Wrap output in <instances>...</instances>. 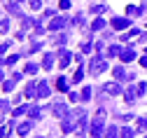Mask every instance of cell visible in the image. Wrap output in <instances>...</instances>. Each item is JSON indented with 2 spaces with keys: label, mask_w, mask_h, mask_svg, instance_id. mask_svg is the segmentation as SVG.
Listing matches in <instances>:
<instances>
[{
  "label": "cell",
  "mask_w": 147,
  "mask_h": 138,
  "mask_svg": "<svg viewBox=\"0 0 147 138\" xmlns=\"http://www.w3.org/2000/svg\"><path fill=\"white\" fill-rule=\"evenodd\" d=\"M82 117H84V110H82V108H75V110H70V112L63 117V131H65V133L75 131Z\"/></svg>",
  "instance_id": "cell-1"
},
{
  "label": "cell",
  "mask_w": 147,
  "mask_h": 138,
  "mask_svg": "<svg viewBox=\"0 0 147 138\" xmlns=\"http://www.w3.org/2000/svg\"><path fill=\"white\" fill-rule=\"evenodd\" d=\"M107 68V61H105V56H94L91 58V63H89V73L91 75H98Z\"/></svg>",
  "instance_id": "cell-2"
},
{
  "label": "cell",
  "mask_w": 147,
  "mask_h": 138,
  "mask_svg": "<svg viewBox=\"0 0 147 138\" xmlns=\"http://www.w3.org/2000/svg\"><path fill=\"white\" fill-rule=\"evenodd\" d=\"M51 112H54V115H56V117H59V120H63V117L68 115V105H65L63 101H56V103H54V105H51Z\"/></svg>",
  "instance_id": "cell-3"
},
{
  "label": "cell",
  "mask_w": 147,
  "mask_h": 138,
  "mask_svg": "<svg viewBox=\"0 0 147 138\" xmlns=\"http://www.w3.org/2000/svg\"><path fill=\"white\" fill-rule=\"evenodd\" d=\"M103 94H110V96H117V94H121L119 82H105V84H103Z\"/></svg>",
  "instance_id": "cell-4"
},
{
  "label": "cell",
  "mask_w": 147,
  "mask_h": 138,
  "mask_svg": "<svg viewBox=\"0 0 147 138\" xmlns=\"http://www.w3.org/2000/svg\"><path fill=\"white\" fill-rule=\"evenodd\" d=\"M128 26H131V19H126V16L112 19V28H115V31H124V28H128Z\"/></svg>",
  "instance_id": "cell-5"
},
{
  "label": "cell",
  "mask_w": 147,
  "mask_h": 138,
  "mask_svg": "<svg viewBox=\"0 0 147 138\" xmlns=\"http://www.w3.org/2000/svg\"><path fill=\"white\" fill-rule=\"evenodd\" d=\"M112 73H115V80H117V82H124V80H133V75H131V73H126V70H124V66H117Z\"/></svg>",
  "instance_id": "cell-6"
},
{
  "label": "cell",
  "mask_w": 147,
  "mask_h": 138,
  "mask_svg": "<svg viewBox=\"0 0 147 138\" xmlns=\"http://www.w3.org/2000/svg\"><path fill=\"white\" fill-rule=\"evenodd\" d=\"M65 24H68L65 16H56V19H51V21H49V31H61Z\"/></svg>",
  "instance_id": "cell-7"
},
{
  "label": "cell",
  "mask_w": 147,
  "mask_h": 138,
  "mask_svg": "<svg viewBox=\"0 0 147 138\" xmlns=\"http://www.w3.org/2000/svg\"><path fill=\"white\" fill-rule=\"evenodd\" d=\"M59 56H61V58H59V63H61V68H68V63L72 61V54H70L68 49H61V52H59Z\"/></svg>",
  "instance_id": "cell-8"
},
{
  "label": "cell",
  "mask_w": 147,
  "mask_h": 138,
  "mask_svg": "<svg viewBox=\"0 0 147 138\" xmlns=\"http://www.w3.org/2000/svg\"><path fill=\"white\" fill-rule=\"evenodd\" d=\"M136 96H138V87H128L124 91V98H126V103H133L136 101Z\"/></svg>",
  "instance_id": "cell-9"
},
{
  "label": "cell",
  "mask_w": 147,
  "mask_h": 138,
  "mask_svg": "<svg viewBox=\"0 0 147 138\" xmlns=\"http://www.w3.org/2000/svg\"><path fill=\"white\" fill-rule=\"evenodd\" d=\"M49 91H51V89H49L47 82H38V98H47Z\"/></svg>",
  "instance_id": "cell-10"
},
{
  "label": "cell",
  "mask_w": 147,
  "mask_h": 138,
  "mask_svg": "<svg viewBox=\"0 0 147 138\" xmlns=\"http://www.w3.org/2000/svg\"><path fill=\"white\" fill-rule=\"evenodd\" d=\"M119 58H121L124 63H128V61H133V58H136V52H133L131 47H126V49L121 52V56H119Z\"/></svg>",
  "instance_id": "cell-11"
},
{
  "label": "cell",
  "mask_w": 147,
  "mask_h": 138,
  "mask_svg": "<svg viewBox=\"0 0 147 138\" xmlns=\"http://www.w3.org/2000/svg\"><path fill=\"white\" fill-rule=\"evenodd\" d=\"M26 96H28V98H35V96H38V82H28V84H26Z\"/></svg>",
  "instance_id": "cell-12"
},
{
  "label": "cell",
  "mask_w": 147,
  "mask_h": 138,
  "mask_svg": "<svg viewBox=\"0 0 147 138\" xmlns=\"http://www.w3.org/2000/svg\"><path fill=\"white\" fill-rule=\"evenodd\" d=\"M105 138H121V129H117V126H107Z\"/></svg>",
  "instance_id": "cell-13"
},
{
  "label": "cell",
  "mask_w": 147,
  "mask_h": 138,
  "mask_svg": "<svg viewBox=\"0 0 147 138\" xmlns=\"http://www.w3.org/2000/svg\"><path fill=\"white\" fill-rule=\"evenodd\" d=\"M28 131H30V122H24V124L16 126V133H19V136H26Z\"/></svg>",
  "instance_id": "cell-14"
},
{
  "label": "cell",
  "mask_w": 147,
  "mask_h": 138,
  "mask_svg": "<svg viewBox=\"0 0 147 138\" xmlns=\"http://www.w3.org/2000/svg\"><path fill=\"white\" fill-rule=\"evenodd\" d=\"M42 66H45L47 70L54 66V54H45V58H42Z\"/></svg>",
  "instance_id": "cell-15"
},
{
  "label": "cell",
  "mask_w": 147,
  "mask_h": 138,
  "mask_svg": "<svg viewBox=\"0 0 147 138\" xmlns=\"http://www.w3.org/2000/svg\"><path fill=\"white\" fill-rule=\"evenodd\" d=\"M80 101H91V87H84L80 91Z\"/></svg>",
  "instance_id": "cell-16"
},
{
  "label": "cell",
  "mask_w": 147,
  "mask_h": 138,
  "mask_svg": "<svg viewBox=\"0 0 147 138\" xmlns=\"http://www.w3.org/2000/svg\"><path fill=\"white\" fill-rule=\"evenodd\" d=\"M121 52H124V49H121L119 45H112V47L107 49V54H110V56H121Z\"/></svg>",
  "instance_id": "cell-17"
},
{
  "label": "cell",
  "mask_w": 147,
  "mask_h": 138,
  "mask_svg": "<svg viewBox=\"0 0 147 138\" xmlns=\"http://www.w3.org/2000/svg\"><path fill=\"white\" fill-rule=\"evenodd\" d=\"M82 77H84V68L80 66V68L75 70V75H72V82H82Z\"/></svg>",
  "instance_id": "cell-18"
},
{
  "label": "cell",
  "mask_w": 147,
  "mask_h": 138,
  "mask_svg": "<svg viewBox=\"0 0 147 138\" xmlns=\"http://www.w3.org/2000/svg\"><path fill=\"white\" fill-rule=\"evenodd\" d=\"M28 115H30L33 120H35V117H40V115H42V108H38V105H30V110H28Z\"/></svg>",
  "instance_id": "cell-19"
},
{
  "label": "cell",
  "mask_w": 147,
  "mask_h": 138,
  "mask_svg": "<svg viewBox=\"0 0 147 138\" xmlns=\"http://www.w3.org/2000/svg\"><path fill=\"white\" fill-rule=\"evenodd\" d=\"M24 73H26V75H33V73H38V63H26Z\"/></svg>",
  "instance_id": "cell-20"
},
{
  "label": "cell",
  "mask_w": 147,
  "mask_h": 138,
  "mask_svg": "<svg viewBox=\"0 0 147 138\" xmlns=\"http://www.w3.org/2000/svg\"><path fill=\"white\" fill-rule=\"evenodd\" d=\"M28 110H30V105H19V108H16V110H14L12 115H14V117H19V115H26Z\"/></svg>",
  "instance_id": "cell-21"
},
{
  "label": "cell",
  "mask_w": 147,
  "mask_h": 138,
  "mask_svg": "<svg viewBox=\"0 0 147 138\" xmlns=\"http://www.w3.org/2000/svg\"><path fill=\"white\" fill-rule=\"evenodd\" d=\"M136 126H138V131H145V129H147V120H145V117H138V120H136Z\"/></svg>",
  "instance_id": "cell-22"
},
{
  "label": "cell",
  "mask_w": 147,
  "mask_h": 138,
  "mask_svg": "<svg viewBox=\"0 0 147 138\" xmlns=\"http://www.w3.org/2000/svg\"><path fill=\"white\" fill-rule=\"evenodd\" d=\"M91 28H94V31H100V28H105V19H96V21L91 24Z\"/></svg>",
  "instance_id": "cell-23"
},
{
  "label": "cell",
  "mask_w": 147,
  "mask_h": 138,
  "mask_svg": "<svg viewBox=\"0 0 147 138\" xmlns=\"http://www.w3.org/2000/svg\"><path fill=\"white\" fill-rule=\"evenodd\" d=\"M133 133H136V131H133L131 126H124V129H121V138H133Z\"/></svg>",
  "instance_id": "cell-24"
},
{
  "label": "cell",
  "mask_w": 147,
  "mask_h": 138,
  "mask_svg": "<svg viewBox=\"0 0 147 138\" xmlns=\"http://www.w3.org/2000/svg\"><path fill=\"white\" fill-rule=\"evenodd\" d=\"M12 129H14V124H9V126H3V129H0V138H7V136L12 133Z\"/></svg>",
  "instance_id": "cell-25"
},
{
  "label": "cell",
  "mask_w": 147,
  "mask_h": 138,
  "mask_svg": "<svg viewBox=\"0 0 147 138\" xmlns=\"http://www.w3.org/2000/svg\"><path fill=\"white\" fill-rule=\"evenodd\" d=\"M56 87H59L61 91H68V80H65V77H59V82H56Z\"/></svg>",
  "instance_id": "cell-26"
},
{
  "label": "cell",
  "mask_w": 147,
  "mask_h": 138,
  "mask_svg": "<svg viewBox=\"0 0 147 138\" xmlns=\"http://www.w3.org/2000/svg\"><path fill=\"white\" fill-rule=\"evenodd\" d=\"M54 42H56L59 47H61V45H65V42H68V35H63V33H61V35H56V37H54Z\"/></svg>",
  "instance_id": "cell-27"
},
{
  "label": "cell",
  "mask_w": 147,
  "mask_h": 138,
  "mask_svg": "<svg viewBox=\"0 0 147 138\" xmlns=\"http://www.w3.org/2000/svg\"><path fill=\"white\" fill-rule=\"evenodd\" d=\"M9 31V21L7 19H0V33H7Z\"/></svg>",
  "instance_id": "cell-28"
},
{
  "label": "cell",
  "mask_w": 147,
  "mask_h": 138,
  "mask_svg": "<svg viewBox=\"0 0 147 138\" xmlns=\"http://www.w3.org/2000/svg\"><path fill=\"white\" fill-rule=\"evenodd\" d=\"M16 61H19V56H16V54H12V56H7V58H5L3 63H7V66H14Z\"/></svg>",
  "instance_id": "cell-29"
},
{
  "label": "cell",
  "mask_w": 147,
  "mask_h": 138,
  "mask_svg": "<svg viewBox=\"0 0 147 138\" xmlns=\"http://www.w3.org/2000/svg\"><path fill=\"white\" fill-rule=\"evenodd\" d=\"M14 82H16V80H5V82H3V89H5V91H12V89H14Z\"/></svg>",
  "instance_id": "cell-30"
},
{
  "label": "cell",
  "mask_w": 147,
  "mask_h": 138,
  "mask_svg": "<svg viewBox=\"0 0 147 138\" xmlns=\"http://www.w3.org/2000/svg\"><path fill=\"white\" fill-rule=\"evenodd\" d=\"M138 35H140V31H138V28H133V31H131V33H128V35H124V37H121V40H131V37H138Z\"/></svg>",
  "instance_id": "cell-31"
},
{
  "label": "cell",
  "mask_w": 147,
  "mask_h": 138,
  "mask_svg": "<svg viewBox=\"0 0 147 138\" xmlns=\"http://www.w3.org/2000/svg\"><path fill=\"white\" fill-rule=\"evenodd\" d=\"M7 10H9L12 14H19V5H16V3H9V5H7Z\"/></svg>",
  "instance_id": "cell-32"
},
{
  "label": "cell",
  "mask_w": 147,
  "mask_h": 138,
  "mask_svg": "<svg viewBox=\"0 0 147 138\" xmlns=\"http://www.w3.org/2000/svg\"><path fill=\"white\" fill-rule=\"evenodd\" d=\"M91 12H94V14H100V12H105V5H94Z\"/></svg>",
  "instance_id": "cell-33"
},
{
  "label": "cell",
  "mask_w": 147,
  "mask_h": 138,
  "mask_svg": "<svg viewBox=\"0 0 147 138\" xmlns=\"http://www.w3.org/2000/svg\"><path fill=\"white\" fill-rule=\"evenodd\" d=\"M145 91H147V84L145 82H138V96H142Z\"/></svg>",
  "instance_id": "cell-34"
},
{
  "label": "cell",
  "mask_w": 147,
  "mask_h": 138,
  "mask_svg": "<svg viewBox=\"0 0 147 138\" xmlns=\"http://www.w3.org/2000/svg\"><path fill=\"white\" fill-rule=\"evenodd\" d=\"M82 52H84V54H89V52H91V42H89V40H86V42H82Z\"/></svg>",
  "instance_id": "cell-35"
},
{
  "label": "cell",
  "mask_w": 147,
  "mask_h": 138,
  "mask_svg": "<svg viewBox=\"0 0 147 138\" xmlns=\"http://www.w3.org/2000/svg\"><path fill=\"white\" fill-rule=\"evenodd\" d=\"M30 7H33V10H40L42 3H40V0H30Z\"/></svg>",
  "instance_id": "cell-36"
},
{
  "label": "cell",
  "mask_w": 147,
  "mask_h": 138,
  "mask_svg": "<svg viewBox=\"0 0 147 138\" xmlns=\"http://www.w3.org/2000/svg\"><path fill=\"white\" fill-rule=\"evenodd\" d=\"M0 110H9V101H5V98H3V101H0Z\"/></svg>",
  "instance_id": "cell-37"
},
{
  "label": "cell",
  "mask_w": 147,
  "mask_h": 138,
  "mask_svg": "<svg viewBox=\"0 0 147 138\" xmlns=\"http://www.w3.org/2000/svg\"><path fill=\"white\" fill-rule=\"evenodd\" d=\"M7 47H9V42H3V45H0V56H3V54L7 52Z\"/></svg>",
  "instance_id": "cell-38"
},
{
  "label": "cell",
  "mask_w": 147,
  "mask_h": 138,
  "mask_svg": "<svg viewBox=\"0 0 147 138\" xmlns=\"http://www.w3.org/2000/svg\"><path fill=\"white\" fill-rule=\"evenodd\" d=\"M75 24H77V26H82V24H84V16H82V14H77V16H75Z\"/></svg>",
  "instance_id": "cell-39"
},
{
  "label": "cell",
  "mask_w": 147,
  "mask_h": 138,
  "mask_svg": "<svg viewBox=\"0 0 147 138\" xmlns=\"http://www.w3.org/2000/svg\"><path fill=\"white\" fill-rule=\"evenodd\" d=\"M70 7V0H61V10H68Z\"/></svg>",
  "instance_id": "cell-40"
},
{
  "label": "cell",
  "mask_w": 147,
  "mask_h": 138,
  "mask_svg": "<svg viewBox=\"0 0 147 138\" xmlns=\"http://www.w3.org/2000/svg\"><path fill=\"white\" fill-rule=\"evenodd\" d=\"M140 66H142V68H147V56H140Z\"/></svg>",
  "instance_id": "cell-41"
},
{
  "label": "cell",
  "mask_w": 147,
  "mask_h": 138,
  "mask_svg": "<svg viewBox=\"0 0 147 138\" xmlns=\"http://www.w3.org/2000/svg\"><path fill=\"white\" fill-rule=\"evenodd\" d=\"M0 82H5V73H3V68H0Z\"/></svg>",
  "instance_id": "cell-42"
},
{
  "label": "cell",
  "mask_w": 147,
  "mask_h": 138,
  "mask_svg": "<svg viewBox=\"0 0 147 138\" xmlns=\"http://www.w3.org/2000/svg\"><path fill=\"white\" fill-rule=\"evenodd\" d=\"M0 124H3V115H0Z\"/></svg>",
  "instance_id": "cell-43"
},
{
  "label": "cell",
  "mask_w": 147,
  "mask_h": 138,
  "mask_svg": "<svg viewBox=\"0 0 147 138\" xmlns=\"http://www.w3.org/2000/svg\"><path fill=\"white\" fill-rule=\"evenodd\" d=\"M16 3H24V0H16Z\"/></svg>",
  "instance_id": "cell-44"
},
{
  "label": "cell",
  "mask_w": 147,
  "mask_h": 138,
  "mask_svg": "<svg viewBox=\"0 0 147 138\" xmlns=\"http://www.w3.org/2000/svg\"><path fill=\"white\" fill-rule=\"evenodd\" d=\"M145 138H147V136H145Z\"/></svg>",
  "instance_id": "cell-45"
},
{
  "label": "cell",
  "mask_w": 147,
  "mask_h": 138,
  "mask_svg": "<svg viewBox=\"0 0 147 138\" xmlns=\"http://www.w3.org/2000/svg\"><path fill=\"white\" fill-rule=\"evenodd\" d=\"M145 37H147V35H145Z\"/></svg>",
  "instance_id": "cell-46"
}]
</instances>
